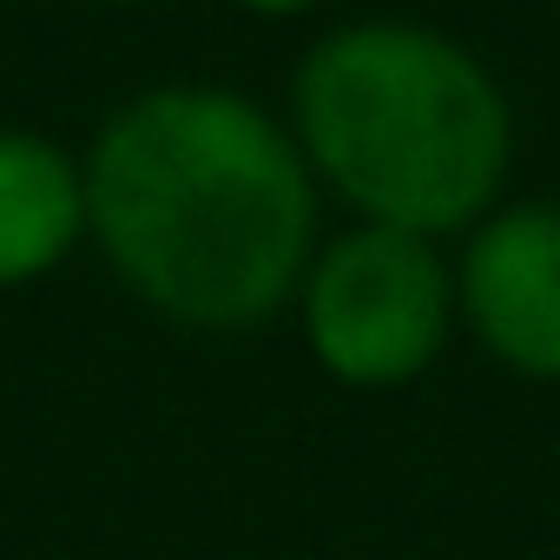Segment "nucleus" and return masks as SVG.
<instances>
[{"mask_svg":"<svg viewBox=\"0 0 560 560\" xmlns=\"http://www.w3.org/2000/svg\"><path fill=\"white\" fill-rule=\"evenodd\" d=\"M86 218L152 311L244 330L298 291L317 205L298 145L257 106L165 86L100 132Z\"/></svg>","mask_w":560,"mask_h":560,"instance_id":"f257e3e1","label":"nucleus"},{"mask_svg":"<svg viewBox=\"0 0 560 560\" xmlns=\"http://www.w3.org/2000/svg\"><path fill=\"white\" fill-rule=\"evenodd\" d=\"M317 172L389 231L468 224L508 172V106L488 73L422 27L330 34L298 73Z\"/></svg>","mask_w":560,"mask_h":560,"instance_id":"f03ea898","label":"nucleus"},{"mask_svg":"<svg viewBox=\"0 0 560 560\" xmlns=\"http://www.w3.org/2000/svg\"><path fill=\"white\" fill-rule=\"evenodd\" d=\"M448 270L429 237L363 224L337 237L304 291V330L317 363L350 389H396L422 376L448 337Z\"/></svg>","mask_w":560,"mask_h":560,"instance_id":"7ed1b4c3","label":"nucleus"},{"mask_svg":"<svg viewBox=\"0 0 560 560\" xmlns=\"http://www.w3.org/2000/svg\"><path fill=\"white\" fill-rule=\"evenodd\" d=\"M462 304L501 363L560 383V205L501 211L468 244Z\"/></svg>","mask_w":560,"mask_h":560,"instance_id":"20e7f679","label":"nucleus"},{"mask_svg":"<svg viewBox=\"0 0 560 560\" xmlns=\"http://www.w3.org/2000/svg\"><path fill=\"white\" fill-rule=\"evenodd\" d=\"M86 224V178L27 132H0V284L54 270Z\"/></svg>","mask_w":560,"mask_h":560,"instance_id":"39448f33","label":"nucleus"},{"mask_svg":"<svg viewBox=\"0 0 560 560\" xmlns=\"http://www.w3.org/2000/svg\"><path fill=\"white\" fill-rule=\"evenodd\" d=\"M244 8H257V14H298V8H311V0H244Z\"/></svg>","mask_w":560,"mask_h":560,"instance_id":"423d86ee","label":"nucleus"}]
</instances>
